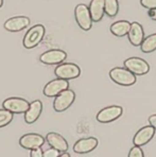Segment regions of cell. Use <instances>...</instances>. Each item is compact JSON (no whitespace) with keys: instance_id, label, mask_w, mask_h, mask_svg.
Listing matches in <instances>:
<instances>
[{"instance_id":"obj_1","label":"cell","mask_w":156,"mask_h":157,"mask_svg":"<svg viewBox=\"0 0 156 157\" xmlns=\"http://www.w3.org/2000/svg\"><path fill=\"white\" fill-rule=\"evenodd\" d=\"M109 78L114 81L116 84L121 86H132L136 83L137 78L136 75L130 71L128 69L116 67L109 71Z\"/></svg>"},{"instance_id":"obj_2","label":"cell","mask_w":156,"mask_h":157,"mask_svg":"<svg viewBox=\"0 0 156 157\" xmlns=\"http://www.w3.org/2000/svg\"><path fill=\"white\" fill-rule=\"evenodd\" d=\"M45 32L46 29L43 25L33 26L31 29L28 30V32L25 35L24 40H22L24 47L27 49H32V48H35L36 46H38L45 36Z\"/></svg>"},{"instance_id":"obj_3","label":"cell","mask_w":156,"mask_h":157,"mask_svg":"<svg viewBox=\"0 0 156 157\" xmlns=\"http://www.w3.org/2000/svg\"><path fill=\"white\" fill-rule=\"evenodd\" d=\"M74 17L75 21L79 25V27L84 31H89L93 27V18L89 11V6L86 4H78L74 9Z\"/></svg>"},{"instance_id":"obj_4","label":"cell","mask_w":156,"mask_h":157,"mask_svg":"<svg viewBox=\"0 0 156 157\" xmlns=\"http://www.w3.org/2000/svg\"><path fill=\"white\" fill-rule=\"evenodd\" d=\"M75 100V94L71 89H65L64 91H62L61 94H59L54 99L53 102V108L54 110L57 113H62L64 110L68 109L72 103Z\"/></svg>"},{"instance_id":"obj_5","label":"cell","mask_w":156,"mask_h":157,"mask_svg":"<svg viewBox=\"0 0 156 157\" xmlns=\"http://www.w3.org/2000/svg\"><path fill=\"white\" fill-rule=\"evenodd\" d=\"M54 73L57 78L70 81L80 77L81 69L79 66L73 63H62L57 65L55 70H54Z\"/></svg>"},{"instance_id":"obj_6","label":"cell","mask_w":156,"mask_h":157,"mask_svg":"<svg viewBox=\"0 0 156 157\" xmlns=\"http://www.w3.org/2000/svg\"><path fill=\"white\" fill-rule=\"evenodd\" d=\"M68 88H69V82H68V80L57 78L55 80H52L49 83H47L43 92L46 97L52 98V97H56L59 94H61L62 91H64L65 89Z\"/></svg>"},{"instance_id":"obj_7","label":"cell","mask_w":156,"mask_h":157,"mask_svg":"<svg viewBox=\"0 0 156 157\" xmlns=\"http://www.w3.org/2000/svg\"><path fill=\"white\" fill-rule=\"evenodd\" d=\"M123 113V109L121 106H107V107L101 109L97 115V121L100 123H109L115 120L119 119Z\"/></svg>"},{"instance_id":"obj_8","label":"cell","mask_w":156,"mask_h":157,"mask_svg":"<svg viewBox=\"0 0 156 157\" xmlns=\"http://www.w3.org/2000/svg\"><path fill=\"white\" fill-rule=\"evenodd\" d=\"M124 67L136 75H143L150 71V66L146 61L140 57H130L124 61Z\"/></svg>"},{"instance_id":"obj_9","label":"cell","mask_w":156,"mask_h":157,"mask_svg":"<svg viewBox=\"0 0 156 157\" xmlns=\"http://www.w3.org/2000/svg\"><path fill=\"white\" fill-rule=\"evenodd\" d=\"M2 106H3V108L10 110L13 114H25L28 110L30 103L22 98L12 97V98L4 100L3 103H2Z\"/></svg>"},{"instance_id":"obj_10","label":"cell","mask_w":156,"mask_h":157,"mask_svg":"<svg viewBox=\"0 0 156 157\" xmlns=\"http://www.w3.org/2000/svg\"><path fill=\"white\" fill-rule=\"evenodd\" d=\"M67 57V53L59 49H51L44 52L40 56V61L46 65H57L62 64Z\"/></svg>"},{"instance_id":"obj_11","label":"cell","mask_w":156,"mask_h":157,"mask_svg":"<svg viewBox=\"0 0 156 157\" xmlns=\"http://www.w3.org/2000/svg\"><path fill=\"white\" fill-rule=\"evenodd\" d=\"M45 140H46V138H44L40 134L30 133L20 137L19 144H20V147H22L24 149H27L31 151V150H33V149L42 147V145L45 144Z\"/></svg>"},{"instance_id":"obj_12","label":"cell","mask_w":156,"mask_h":157,"mask_svg":"<svg viewBox=\"0 0 156 157\" xmlns=\"http://www.w3.org/2000/svg\"><path fill=\"white\" fill-rule=\"evenodd\" d=\"M155 132L156 130L152 125L143 126V128H140V130L135 134L134 139H133V144H134V145H139V147L146 144L154 137Z\"/></svg>"},{"instance_id":"obj_13","label":"cell","mask_w":156,"mask_h":157,"mask_svg":"<svg viewBox=\"0 0 156 157\" xmlns=\"http://www.w3.org/2000/svg\"><path fill=\"white\" fill-rule=\"evenodd\" d=\"M98 145V139L95 137L82 138L73 145V151L78 154H86L93 151Z\"/></svg>"},{"instance_id":"obj_14","label":"cell","mask_w":156,"mask_h":157,"mask_svg":"<svg viewBox=\"0 0 156 157\" xmlns=\"http://www.w3.org/2000/svg\"><path fill=\"white\" fill-rule=\"evenodd\" d=\"M30 25V19L26 16H16L4 22V29L10 32H19Z\"/></svg>"},{"instance_id":"obj_15","label":"cell","mask_w":156,"mask_h":157,"mask_svg":"<svg viewBox=\"0 0 156 157\" xmlns=\"http://www.w3.org/2000/svg\"><path fill=\"white\" fill-rule=\"evenodd\" d=\"M127 37L130 43L134 47H139L141 45V43L144 39V31L139 22L134 21L131 24V29L127 34Z\"/></svg>"},{"instance_id":"obj_16","label":"cell","mask_w":156,"mask_h":157,"mask_svg":"<svg viewBox=\"0 0 156 157\" xmlns=\"http://www.w3.org/2000/svg\"><path fill=\"white\" fill-rule=\"evenodd\" d=\"M43 112V103L40 100H35L30 103V106L26 113H25V121L28 124H32L40 118Z\"/></svg>"},{"instance_id":"obj_17","label":"cell","mask_w":156,"mask_h":157,"mask_svg":"<svg viewBox=\"0 0 156 157\" xmlns=\"http://www.w3.org/2000/svg\"><path fill=\"white\" fill-rule=\"evenodd\" d=\"M46 141L49 144L50 147L59 150V152H65L68 150V142L62 135L55 133V132H50L46 136Z\"/></svg>"},{"instance_id":"obj_18","label":"cell","mask_w":156,"mask_h":157,"mask_svg":"<svg viewBox=\"0 0 156 157\" xmlns=\"http://www.w3.org/2000/svg\"><path fill=\"white\" fill-rule=\"evenodd\" d=\"M89 11H90L91 18H93V21H101L105 14L104 0H91L90 4H89Z\"/></svg>"},{"instance_id":"obj_19","label":"cell","mask_w":156,"mask_h":157,"mask_svg":"<svg viewBox=\"0 0 156 157\" xmlns=\"http://www.w3.org/2000/svg\"><path fill=\"white\" fill-rule=\"evenodd\" d=\"M131 29V22L127 20H119V21L114 22L111 26L112 34L117 37H123L127 35Z\"/></svg>"},{"instance_id":"obj_20","label":"cell","mask_w":156,"mask_h":157,"mask_svg":"<svg viewBox=\"0 0 156 157\" xmlns=\"http://www.w3.org/2000/svg\"><path fill=\"white\" fill-rule=\"evenodd\" d=\"M140 49L143 53H152L156 50V33L144 37L140 45Z\"/></svg>"},{"instance_id":"obj_21","label":"cell","mask_w":156,"mask_h":157,"mask_svg":"<svg viewBox=\"0 0 156 157\" xmlns=\"http://www.w3.org/2000/svg\"><path fill=\"white\" fill-rule=\"evenodd\" d=\"M105 14L109 17H115L119 12L118 0H104Z\"/></svg>"},{"instance_id":"obj_22","label":"cell","mask_w":156,"mask_h":157,"mask_svg":"<svg viewBox=\"0 0 156 157\" xmlns=\"http://www.w3.org/2000/svg\"><path fill=\"white\" fill-rule=\"evenodd\" d=\"M13 116L14 114L11 113L10 110L6 109V108L0 109V128H3V126L10 124L13 120Z\"/></svg>"},{"instance_id":"obj_23","label":"cell","mask_w":156,"mask_h":157,"mask_svg":"<svg viewBox=\"0 0 156 157\" xmlns=\"http://www.w3.org/2000/svg\"><path fill=\"white\" fill-rule=\"evenodd\" d=\"M143 156H144V154L139 145H134V147L131 149L130 153H128V157H143Z\"/></svg>"},{"instance_id":"obj_24","label":"cell","mask_w":156,"mask_h":157,"mask_svg":"<svg viewBox=\"0 0 156 157\" xmlns=\"http://www.w3.org/2000/svg\"><path fill=\"white\" fill-rule=\"evenodd\" d=\"M140 4L148 10L156 9V0H140Z\"/></svg>"},{"instance_id":"obj_25","label":"cell","mask_w":156,"mask_h":157,"mask_svg":"<svg viewBox=\"0 0 156 157\" xmlns=\"http://www.w3.org/2000/svg\"><path fill=\"white\" fill-rule=\"evenodd\" d=\"M57 156H61V152L52 147L51 149H48L47 151L44 152V157H57Z\"/></svg>"},{"instance_id":"obj_26","label":"cell","mask_w":156,"mask_h":157,"mask_svg":"<svg viewBox=\"0 0 156 157\" xmlns=\"http://www.w3.org/2000/svg\"><path fill=\"white\" fill-rule=\"evenodd\" d=\"M31 157H43L44 156V152L42 151L40 147H36V149L31 150V153H30Z\"/></svg>"},{"instance_id":"obj_27","label":"cell","mask_w":156,"mask_h":157,"mask_svg":"<svg viewBox=\"0 0 156 157\" xmlns=\"http://www.w3.org/2000/svg\"><path fill=\"white\" fill-rule=\"evenodd\" d=\"M149 123L156 130V115H152L149 117Z\"/></svg>"},{"instance_id":"obj_28","label":"cell","mask_w":156,"mask_h":157,"mask_svg":"<svg viewBox=\"0 0 156 157\" xmlns=\"http://www.w3.org/2000/svg\"><path fill=\"white\" fill-rule=\"evenodd\" d=\"M148 15H149V17H150L151 19L155 20V21H156V9H152V10H149Z\"/></svg>"},{"instance_id":"obj_29","label":"cell","mask_w":156,"mask_h":157,"mask_svg":"<svg viewBox=\"0 0 156 157\" xmlns=\"http://www.w3.org/2000/svg\"><path fill=\"white\" fill-rule=\"evenodd\" d=\"M61 156H62V157H70V154H69V153H67V151L61 152Z\"/></svg>"},{"instance_id":"obj_30","label":"cell","mask_w":156,"mask_h":157,"mask_svg":"<svg viewBox=\"0 0 156 157\" xmlns=\"http://www.w3.org/2000/svg\"><path fill=\"white\" fill-rule=\"evenodd\" d=\"M2 4H3V0H0V8L2 6Z\"/></svg>"}]
</instances>
